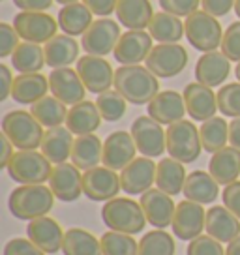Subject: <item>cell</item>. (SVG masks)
Returning <instances> with one entry per match:
<instances>
[{
    "label": "cell",
    "mask_w": 240,
    "mask_h": 255,
    "mask_svg": "<svg viewBox=\"0 0 240 255\" xmlns=\"http://www.w3.org/2000/svg\"><path fill=\"white\" fill-rule=\"evenodd\" d=\"M13 26L24 41L47 43L58 30V19L45 11H19L13 17Z\"/></svg>",
    "instance_id": "cell-10"
},
{
    "label": "cell",
    "mask_w": 240,
    "mask_h": 255,
    "mask_svg": "<svg viewBox=\"0 0 240 255\" xmlns=\"http://www.w3.org/2000/svg\"><path fill=\"white\" fill-rule=\"evenodd\" d=\"M92 15L94 13L88 9L85 2H73V4H68L60 9L56 19H58L60 30L75 38V36H83L90 28V24L94 23Z\"/></svg>",
    "instance_id": "cell-33"
},
{
    "label": "cell",
    "mask_w": 240,
    "mask_h": 255,
    "mask_svg": "<svg viewBox=\"0 0 240 255\" xmlns=\"http://www.w3.org/2000/svg\"><path fill=\"white\" fill-rule=\"evenodd\" d=\"M115 13L128 30H144L152 23L154 9L150 0H119Z\"/></svg>",
    "instance_id": "cell-27"
},
{
    "label": "cell",
    "mask_w": 240,
    "mask_h": 255,
    "mask_svg": "<svg viewBox=\"0 0 240 255\" xmlns=\"http://www.w3.org/2000/svg\"><path fill=\"white\" fill-rule=\"evenodd\" d=\"M122 190L120 186V176L117 171L109 167H94L85 171L83 175V193L87 195L90 201H111L119 195Z\"/></svg>",
    "instance_id": "cell-13"
},
{
    "label": "cell",
    "mask_w": 240,
    "mask_h": 255,
    "mask_svg": "<svg viewBox=\"0 0 240 255\" xmlns=\"http://www.w3.org/2000/svg\"><path fill=\"white\" fill-rule=\"evenodd\" d=\"M100 242L104 255H139V244L128 233L107 231Z\"/></svg>",
    "instance_id": "cell-41"
},
{
    "label": "cell",
    "mask_w": 240,
    "mask_h": 255,
    "mask_svg": "<svg viewBox=\"0 0 240 255\" xmlns=\"http://www.w3.org/2000/svg\"><path fill=\"white\" fill-rule=\"evenodd\" d=\"M13 75L6 64H0V102H4L8 96H11L13 88Z\"/></svg>",
    "instance_id": "cell-53"
},
{
    "label": "cell",
    "mask_w": 240,
    "mask_h": 255,
    "mask_svg": "<svg viewBox=\"0 0 240 255\" xmlns=\"http://www.w3.org/2000/svg\"><path fill=\"white\" fill-rule=\"evenodd\" d=\"M137 144L128 131H113L104 143V165L113 171H122L135 159Z\"/></svg>",
    "instance_id": "cell-20"
},
{
    "label": "cell",
    "mask_w": 240,
    "mask_h": 255,
    "mask_svg": "<svg viewBox=\"0 0 240 255\" xmlns=\"http://www.w3.org/2000/svg\"><path fill=\"white\" fill-rule=\"evenodd\" d=\"M49 88L53 96L66 105L85 102V94H87L85 83L79 77V73L72 68H56L49 73Z\"/></svg>",
    "instance_id": "cell-18"
},
{
    "label": "cell",
    "mask_w": 240,
    "mask_h": 255,
    "mask_svg": "<svg viewBox=\"0 0 240 255\" xmlns=\"http://www.w3.org/2000/svg\"><path fill=\"white\" fill-rule=\"evenodd\" d=\"M201 0H160L161 11L176 17H188L199 9Z\"/></svg>",
    "instance_id": "cell-47"
},
{
    "label": "cell",
    "mask_w": 240,
    "mask_h": 255,
    "mask_svg": "<svg viewBox=\"0 0 240 255\" xmlns=\"http://www.w3.org/2000/svg\"><path fill=\"white\" fill-rule=\"evenodd\" d=\"M184 102L188 115L197 122H205L216 117L218 111V94L212 92V88L201 83H190L186 85L184 92Z\"/></svg>",
    "instance_id": "cell-21"
},
{
    "label": "cell",
    "mask_w": 240,
    "mask_h": 255,
    "mask_svg": "<svg viewBox=\"0 0 240 255\" xmlns=\"http://www.w3.org/2000/svg\"><path fill=\"white\" fill-rule=\"evenodd\" d=\"M222 199H224L225 207L229 208L233 214L240 220V182L239 180L229 184V186H225L224 193H222Z\"/></svg>",
    "instance_id": "cell-50"
},
{
    "label": "cell",
    "mask_w": 240,
    "mask_h": 255,
    "mask_svg": "<svg viewBox=\"0 0 240 255\" xmlns=\"http://www.w3.org/2000/svg\"><path fill=\"white\" fill-rule=\"evenodd\" d=\"M81 169L73 163H56L51 176H49V188L55 193V197L62 203L77 201L83 193V175Z\"/></svg>",
    "instance_id": "cell-17"
},
{
    "label": "cell",
    "mask_w": 240,
    "mask_h": 255,
    "mask_svg": "<svg viewBox=\"0 0 240 255\" xmlns=\"http://www.w3.org/2000/svg\"><path fill=\"white\" fill-rule=\"evenodd\" d=\"M218 109L224 117L240 119V83H227L218 90Z\"/></svg>",
    "instance_id": "cell-44"
},
{
    "label": "cell",
    "mask_w": 240,
    "mask_h": 255,
    "mask_svg": "<svg viewBox=\"0 0 240 255\" xmlns=\"http://www.w3.org/2000/svg\"><path fill=\"white\" fill-rule=\"evenodd\" d=\"M102 220L111 231L137 235L146 225V216L141 203H135L129 197H115L107 201L102 208Z\"/></svg>",
    "instance_id": "cell-4"
},
{
    "label": "cell",
    "mask_w": 240,
    "mask_h": 255,
    "mask_svg": "<svg viewBox=\"0 0 240 255\" xmlns=\"http://www.w3.org/2000/svg\"><path fill=\"white\" fill-rule=\"evenodd\" d=\"M229 143L235 148H240V119H233L229 122Z\"/></svg>",
    "instance_id": "cell-56"
},
{
    "label": "cell",
    "mask_w": 240,
    "mask_h": 255,
    "mask_svg": "<svg viewBox=\"0 0 240 255\" xmlns=\"http://www.w3.org/2000/svg\"><path fill=\"white\" fill-rule=\"evenodd\" d=\"M55 203V193L43 184H21L9 193V212L17 220L32 222L36 218L47 216Z\"/></svg>",
    "instance_id": "cell-2"
},
{
    "label": "cell",
    "mask_w": 240,
    "mask_h": 255,
    "mask_svg": "<svg viewBox=\"0 0 240 255\" xmlns=\"http://www.w3.org/2000/svg\"><path fill=\"white\" fill-rule=\"evenodd\" d=\"M62 254L64 255H104L102 242L85 229L73 227L66 231L62 242Z\"/></svg>",
    "instance_id": "cell-38"
},
{
    "label": "cell",
    "mask_w": 240,
    "mask_h": 255,
    "mask_svg": "<svg viewBox=\"0 0 240 255\" xmlns=\"http://www.w3.org/2000/svg\"><path fill=\"white\" fill-rule=\"evenodd\" d=\"M231 73V60L218 51H210L199 56L195 64V79L207 87H222Z\"/></svg>",
    "instance_id": "cell-23"
},
{
    "label": "cell",
    "mask_w": 240,
    "mask_h": 255,
    "mask_svg": "<svg viewBox=\"0 0 240 255\" xmlns=\"http://www.w3.org/2000/svg\"><path fill=\"white\" fill-rule=\"evenodd\" d=\"M83 2L98 17H109L117 11V4H119V0H83Z\"/></svg>",
    "instance_id": "cell-52"
},
{
    "label": "cell",
    "mask_w": 240,
    "mask_h": 255,
    "mask_svg": "<svg viewBox=\"0 0 240 255\" xmlns=\"http://www.w3.org/2000/svg\"><path fill=\"white\" fill-rule=\"evenodd\" d=\"M11 66L19 73H40L45 66V51L40 43L23 41L11 55Z\"/></svg>",
    "instance_id": "cell-37"
},
{
    "label": "cell",
    "mask_w": 240,
    "mask_h": 255,
    "mask_svg": "<svg viewBox=\"0 0 240 255\" xmlns=\"http://www.w3.org/2000/svg\"><path fill=\"white\" fill-rule=\"evenodd\" d=\"M188 255H225V250L220 240L212 239L210 235H201L197 239L190 240Z\"/></svg>",
    "instance_id": "cell-46"
},
{
    "label": "cell",
    "mask_w": 240,
    "mask_h": 255,
    "mask_svg": "<svg viewBox=\"0 0 240 255\" xmlns=\"http://www.w3.org/2000/svg\"><path fill=\"white\" fill-rule=\"evenodd\" d=\"M102 159H104V143L98 135L94 133L79 135L73 141L72 161L75 167L88 171V169L98 167Z\"/></svg>",
    "instance_id": "cell-34"
},
{
    "label": "cell",
    "mask_w": 240,
    "mask_h": 255,
    "mask_svg": "<svg viewBox=\"0 0 240 255\" xmlns=\"http://www.w3.org/2000/svg\"><path fill=\"white\" fill-rule=\"evenodd\" d=\"M167 139V152L171 158L178 159L182 163H193L199 159L203 143H201V133L190 120H178L171 124L165 131Z\"/></svg>",
    "instance_id": "cell-6"
},
{
    "label": "cell",
    "mask_w": 240,
    "mask_h": 255,
    "mask_svg": "<svg viewBox=\"0 0 240 255\" xmlns=\"http://www.w3.org/2000/svg\"><path fill=\"white\" fill-rule=\"evenodd\" d=\"M139 255H175V240L163 229L146 233L139 240Z\"/></svg>",
    "instance_id": "cell-42"
},
{
    "label": "cell",
    "mask_w": 240,
    "mask_h": 255,
    "mask_svg": "<svg viewBox=\"0 0 240 255\" xmlns=\"http://www.w3.org/2000/svg\"><path fill=\"white\" fill-rule=\"evenodd\" d=\"M201 143L207 152L222 150L229 141V124L222 117H212L210 120H205L199 128Z\"/></svg>",
    "instance_id": "cell-40"
},
{
    "label": "cell",
    "mask_w": 240,
    "mask_h": 255,
    "mask_svg": "<svg viewBox=\"0 0 240 255\" xmlns=\"http://www.w3.org/2000/svg\"><path fill=\"white\" fill-rule=\"evenodd\" d=\"M73 141H75L73 133L68 128H49L43 135L40 148L51 163H64L68 158H72Z\"/></svg>",
    "instance_id": "cell-30"
},
{
    "label": "cell",
    "mask_w": 240,
    "mask_h": 255,
    "mask_svg": "<svg viewBox=\"0 0 240 255\" xmlns=\"http://www.w3.org/2000/svg\"><path fill=\"white\" fill-rule=\"evenodd\" d=\"M235 75H237V79H239V83H240V62L237 64V68H235Z\"/></svg>",
    "instance_id": "cell-60"
},
{
    "label": "cell",
    "mask_w": 240,
    "mask_h": 255,
    "mask_svg": "<svg viewBox=\"0 0 240 255\" xmlns=\"http://www.w3.org/2000/svg\"><path fill=\"white\" fill-rule=\"evenodd\" d=\"M186 169L184 163L175 158H165L158 163L156 169V186L161 191H165L167 195H178L180 191H184L186 184Z\"/></svg>",
    "instance_id": "cell-35"
},
{
    "label": "cell",
    "mask_w": 240,
    "mask_h": 255,
    "mask_svg": "<svg viewBox=\"0 0 240 255\" xmlns=\"http://www.w3.org/2000/svg\"><path fill=\"white\" fill-rule=\"evenodd\" d=\"M154 49L150 32L144 30H128L120 36L113 55L117 62L122 66H135V64L146 62V58Z\"/></svg>",
    "instance_id": "cell-14"
},
{
    "label": "cell",
    "mask_w": 240,
    "mask_h": 255,
    "mask_svg": "<svg viewBox=\"0 0 240 255\" xmlns=\"http://www.w3.org/2000/svg\"><path fill=\"white\" fill-rule=\"evenodd\" d=\"M205 229L212 239L220 242H231L237 237H240V220L225 207H210L207 212Z\"/></svg>",
    "instance_id": "cell-25"
},
{
    "label": "cell",
    "mask_w": 240,
    "mask_h": 255,
    "mask_svg": "<svg viewBox=\"0 0 240 255\" xmlns=\"http://www.w3.org/2000/svg\"><path fill=\"white\" fill-rule=\"evenodd\" d=\"M237 0H201L203 9L214 17H225L233 8Z\"/></svg>",
    "instance_id": "cell-51"
},
{
    "label": "cell",
    "mask_w": 240,
    "mask_h": 255,
    "mask_svg": "<svg viewBox=\"0 0 240 255\" xmlns=\"http://www.w3.org/2000/svg\"><path fill=\"white\" fill-rule=\"evenodd\" d=\"M47 90H51L49 77L41 73H21L13 81L11 98L21 105H34L47 96Z\"/></svg>",
    "instance_id": "cell-29"
},
{
    "label": "cell",
    "mask_w": 240,
    "mask_h": 255,
    "mask_svg": "<svg viewBox=\"0 0 240 255\" xmlns=\"http://www.w3.org/2000/svg\"><path fill=\"white\" fill-rule=\"evenodd\" d=\"M115 90L133 105H148L160 94V81L146 66H120L115 72Z\"/></svg>",
    "instance_id": "cell-1"
},
{
    "label": "cell",
    "mask_w": 240,
    "mask_h": 255,
    "mask_svg": "<svg viewBox=\"0 0 240 255\" xmlns=\"http://www.w3.org/2000/svg\"><path fill=\"white\" fill-rule=\"evenodd\" d=\"M30 113L36 117V120L40 122L41 126H45V128L62 126V122H66V119H68L66 104H62L55 96H45V98H41L40 102H36V104L30 107Z\"/></svg>",
    "instance_id": "cell-39"
},
{
    "label": "cell",
    "mask_w": 240,
    "mask_h": 255,
    "mask_svg": "<svg viewBox=\"0 0 240 255\" xmlns=\"http://www.w3.org/2000/svg\"><path fill=\"white\" fill-rule=\"evenodd\" d=\"M222 53L231 62H240V21L231 23L224 32Z\"/></svg>",
    "instance_id": "cell-45"
},
{
    "label": "cell",
    "mask_w": 240,
    "mask_h": 255,
    "mask_svg": "<svg viewBox=\"0 0 240 255\" xmlns=\"http://www.w3.org/2000/svg\"><path fill=\"white\" fill-rule=\"evenodd\" d=\"M4 255H45L30 239H13L4 246Z\"/></svg>",
    "instance_id": "cell-49"
},
{
    "label": "cell",
    "mask_w": 240,
    "mask_h": 255,
    "mask_svg": "<svg viewBox=\"0 0 240 255\" xmlns=\"http://www.w3.org/2000/svg\"><path fill=\"white\" fill-rule=\"evenodd\" d=\"M120 36V23L109 17H102L90 24V28L81 36V47L87 51V55L107 56L115 51Z\"/></svg>",
    "instance_id": "cell-9"
},
{
    "label": "cell",
    "mask_w": 240,
    "mask_h": 255,
    "mask_svg": "<svg viewBox=\"0 0 240 255\" xmlns=\"http://www.w3.org/2000/svg\"><path fill=\"white\" fill-rule=\"evenodd\" d=\"M139 203L143 207L146 222L156 229H165L173 223L176 205L173 203L171 195L161 191L160 188H150L148 191H144Z\"/></svg>",
    "instance_id": "cell-19"
},
{
    "label": "cell",
    "mask_w": 240,
    "mask_h": 255,
    "mask_svg": "<svg viewBox=\"0 0 240 255\" xmlns=\"http://www.w3.org/2000/svg\"><path fill=\"white\" fill-rule=\"evenodd\" d=\"M148 32H150L152 40L160 41V43H178L186 36L184 23L180 21V17L171 15L167 11L154 13Z\"/></svg>",
    "instance_id": "cell-36"
},
{
    "label": "cell",
    "mask_w": 240,
    "mask_h": 255,
    "mask_svg": "<svg viewBox=\"0 0 240 255\" xmlns=\"http://www.w3.org/2000/svg\"><path fill=\"white\" fill-rule=\"evenodd\" d=\"M182 193L186 195L188 201L199 203V205H210L220 195V184L207 171H193L186 178Z\"/></svg>",
    "instance_id": "cell-31"
},
{
    "label": "cell",
    "mask_w": 240,
    "mask_h": 255,
    "mask_svg": "<svg viewBox=\"0 0 240 255\" xmlns=\"http://www.w3.org/2000/svg\"><path fill=\"white\" fill-rule=\"evenodd\" d=\"M81 45L75 41L73 36L68 34H56L53 40L45 43V64L49 68H70V64L79 60Z\"/></svg>",
    "instance_id": "cell-28"
},
{
    "label": "cell",
    "mask_w": 240,
    "mask_h": 255,
    "mask_svg": "<svg viewBox=\"0 0 240 255\" xmlns=\"http://www.w3.org/2000/svg\"><path fill=\"white\" fill-rule=\"evenodd\" d=\"M2 133L19 150H36L43 141V126L36 120L32 113L15 109L4 115Z\"/></svg>",
    "instance_id": "cell-3"
},
{
    "label": "cell",
    "mask_w": 240,
    "mask_h": 255,
    "mask_svg": "<svg viewBox=\"0 0 240 255\" xmlns=\"http://www.w3.org/2000/svg\"><path fill=\"white\" fill-rule=\"evenodd\" d=\"M188 66V51L180 43H160L154 45L146 58V68L160 79H171L184 72Z\"/></svg>",
    "instance_id": "cell-8"
},
{
    "label": "cell",
    "mask_w": 240,
    "mask_h": 255,
    "mask_svg": "<svg viewBox=\"0 0 240 255\" xmlns=\"http://www.w3.org/2000/svg\"><path fill=\"white\" fill-rule=\"evenodd\" d=\"M102 124V115L96 104L92 102H81V104L72 105V109L68 111L66 119V128L75 133V135H88L94 133Z\"/></svg>",
    "instance_id": "cell-32"
},
{
    "label": "cell",
    "mask_w": 240,
    "mask_h": 255,
    "mask_svg": "<svg viewBox=\"0 0 240 255\" xmlns=\"http://www.w3.org/2000/svg\"><path fill=\"white\" fill-rule=\"evenodd\" d=\"M186 38L197 51L210 53L222 47L224 28L218 21V17L207 13L205 9H197L195 13L186 17L184 21Z\"/></svg>",
    "instance_id": "cell-5"
},
{
    "label": "cell",
    "mask_w": 240,
    "mask_h": 255,
    "mask_svg": "<svg viewBox=\"0 0 240 255\" xmlns=\"http://www.w3.org/2000/svg\"><path fill=\"white\" fill-rule=\"evenodd\" d=\"M131 137L137 144V150L146 158H160L167 150V139L160 122L152 117H137L131 124Z\"/></svg>",
    "instance_id": "cell-11"
},
{
    "label": "cell",
    "mask_w": 240,
    "mask_h": 255,
    "mask_svg": "<svg viewBox=\"0 0 240 255\" xmlns=\"http://www.w3.org/2000/svg\"><path fill=\"white\" fill-rule=\"evenodd\" d=\"M235 13H237V17L240 19V0H237V2H235Z\"/></svg>",
    "instance_id": "cell-58"
},
{
    "label": "cell",
    "mask_w": 240,
    "mask_h": 255,
    "mask_svg": "<svg viewBox=\"0 0 240 255\" xmlns=\"http://www.w3.org/2000/svg\"><path fill=\"white\" fill-rule=\"evenodd\" d=\"M13 144H11V141H9L8 137L0 135V167H8L9 159L13 158Z\"/></svg>",
    "instance_id": "cell-55"
},
{
    "label": "cell",
    "mask_w": 240,
    "mask_h": 255,
    "mask_svg": "<svg viewBox=\"0 0 240 255\" xmlns=\"http://www.w3.org/2000/svg\"><path fill=\"white\" fill-rule=\"evenodd\" d=\"M156 169L158 165L152 161V158H146V156L135 158L128 167L120 171L122 191H126L128 195H143L156 182Z\"/></svg>",
    "instance_id": "cell-15"
},
{
    "label": "cell",
    "mask_w": 240,
    "mask_h": 255,
    "mask_svg": "<svg viewBox=\"0 0 240 255\" xmlns=\"http://www.w3.org/2000/svg\"><path fill=\"white\" fill-rule=\"evenodd\" d=\"M26 235H28V239L32 240L36 246L40 248L41 252L56 254L62 248L66 233L62 231L60 223L56 222V220L47 218V216H41V218H36L32 222H28Z\"/></svg>",
    "instance_id": "cell-22"
},
{
    "label": "cell",
    "mask_w": 240,
    "mask_h": 255,
    "mask_svg": "<svg viewBox=\"0 0 240 255\" xmlns=\"http://www.w3.org/2000/svg\"><path fill=\"white\" fill-rule=\"evenodd\" d=\"M77 73L85 83L87 90L94 94L107 92L115 85V70L104 56H81L77 60Z\"/></svg>",
    "instance_id": "cell-12"
},
{
    "label": "cell",
    "mask_w": 240,
    "mask_h": 255,
    "mask_svg": "<svg viewBox=\"0 0 240 255\" xmlns=\"http://www.w3.org/2000/svg\"><path fill=\"white\" fill-rule=\"evenodd\" d=\"M96 105L105 122H117L126 115V109H128L126 98L117 90H107L98 94Z\"/></svg>",
    "instance_id": "cell-43"
},
{
    "label": "cell",
    "mask_w": 240,
    "mask_h": 255,
    "mask_svg": "<svg viewBox=\"0 0 240 255\" xmlns=\"http://www.w3.org/2000/svg\"><path fill=\"white\" fill-rule=\"evenodd\" d=\"M55 2H60V4H64V6H68V4H73V2H79V0H55Z\"/></svg>",
    "instance_id": "cell-59"
},
{
    "label": "cell",
    "mask_w": 240,
    "mask_h": 255,
    "mask_svg": "<svg viewBox=\"0 0 240 255\" xmlns=\"http://www.w3.org/2000/svg\"><path fill=\"white\" fill-rule=\"evenodd\" d=\"M148 117H152L160 124H175L178 120H184L186 109L184 96L175 90H163L148 104Z\"/></svg>",
    "instance_id": "cell-24"
},
{
    "label": "cell",
    "mask_w": 240,
    "mask_h": 255,
    "mask_svg": "<svg viewBox=\"0 0 240 255\" xmlns=\"http://www.w3.org/2000/svg\"><path fill=\"white\" fill-rule=\"evenodd\" d=\"M225 255H240V237H237V239L227 244Z\"/></svg>",
    "instance_id": "cell-57"
},
{
    "label": "cell",
    "mask_w": 240,
    "mask_h": 255,
    "mask_svg": "<svg viewBox=\"0 0 240 255\" xmlns=\"http://www.w3.org/2000/svg\"><path fill=\"white\" fill-rule=\"evenodd\" d=\"M8 175L19 184H43L51 176V161L43 152L19 150L8 163Z\"/></svg>",
    "instance_id": "cell-7"
},
{
    "label": "cell",
    "mask_w": 240,
    "mask_h": 255,
    "mask_svg": "<svg viewBox=\"0 0 240 255\" xmlns=\"http://www.w3.org/2000/svg\"><path fill=\"white\" fill-rule=\"evenodd\" d=\"M207 222V212L199 203L193 201H180L176 205L175 218H173V233L180 240H193L201 237Z\"/></svg>",
    "instance_id": "cell-16"
},
{
    "label": "cell",
    "mask_w": 240,
    "mask_h": 255,
    "mask_svg": "<svg viewBox=\"0 0 240 255\" xmlns=\"http://www.w3.org/2000/svg\"><path fill=\"white\" fill-rule=\"evenodd\" d=\"M19 34L15 26L8 23H0V58H8L19 47Z\"/></svg>",
    "instance_id": "cell-48"
},
{
    "label": "cell",
    "mask_w": 240,
    "mask_h": 255,
    "mask_svg": "<svg viewBox=\"0 0 240 255\" xmlns=\"http://www.w3.org/2000/svg\"><path fill=\"white\" fill-rule=\"evenodd\" d=\"M208 173L222 186L237 182L240 176V148L224 146L222 150L214 152L208 161Z\"/></svg>",
    "instance_id": "cell-26"
},
{
    "label": "cell",
    "mask_w": 240,
    "mask_h": 255,
    "mask_svg": "<svg viewBox=\"0 0 240 255\" xmlns=\"http://www.w3.org/2000/svg\"><path fill=\"white\" fill-rule=\"evenodd\" d=\"M13 4L21 11H47L55 0H13Z\"/></svg>",
    "instance_id": "cell-54"
}]
</instances>
